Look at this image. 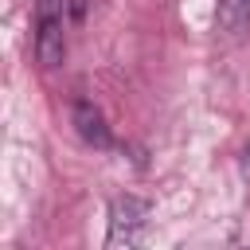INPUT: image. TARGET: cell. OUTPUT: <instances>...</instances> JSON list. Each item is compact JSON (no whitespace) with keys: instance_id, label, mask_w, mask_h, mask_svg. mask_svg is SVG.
<instances>
[{"instance_id":"cell-2","label":"cell","mask_w":250,"mask_h":250,"mask_svg":"<svg viewBox=\"0 0 250 250\" xmlns=\"http://www.w3.org/2000/svg\"><path fill=\"white\" fill-rule=\"evenodd\" d=\"M145 227H148V203H145V199H137V195H117V199L109 203V234H105L109 246H117V242H125V246L137 242Z\"/></svg>"},{"instance_id":"cell-1","label":"cell","mask_w":250,"mask_h":250,"mask_svg":"<svg viewBox=\"0 0 250 250\" xmlns=\"http://www.w3.org/2000/svg\"><path fill=\"white\" fill-rule=\"evenodd\" d=\"M35 35L31 51L43 70H55L66 59V0H35Z\"/></svg>"},{"instance_id":"cell-3","label":"cell","mask_w":250,"mask_h":250,"mask_svg":"<svg viewBox=\"0 0 250 250\" xmlns=\"http://www.w3.org/2000/svg\"><path fill=\"white\" fill-rule=\"evenodd\" d=\"M70 121H74V129H78V137H82L86 145H94V148H109V145H113V133H109V125H105V113H102L90 98H78V102L70 105Z\"/></svg>"},{"instance_id":"cell-5","label":"cell","mask_w":250,"mask_h":250,"mask_svg":"<svg viewBox=\"0 0 250 250\" xmlns=\"http://www.w3.org/2000/svg\"><path fill=\"white\" fill-rule=\"evenodd\" d=\"M238 172H242V184L250 188V141L242 145V156H238Z\"/></svg>"},{"instance_id":"cell-4","label":"cell","mask_w":250,"mask_h":250,"mask_svg":"<svg viewBox=\"0 0 250 250\" xmlns=\"http://www.w3.org/2000/svg\"><path fill=\"white\" fill-rule=\"evenodd\" d=\"M219 23L227 31H242L250 23V0H219Z\"/></svg>"}]
</instances>
